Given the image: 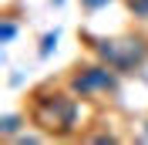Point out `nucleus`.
Wrapping results in <instances>:
<instances>
[{
	"label": "nucleus",
	"mask_w": 148,
	"mask_h": 145,
	"mask_svg": "<svg viewBox=\"0 0 148 145\" xmlns=\"http://www.w3.org/2000/svg\"><path fill=\"white\" fill-rule=\"evenodd\" d=\"M88 14H94V10H101V7H108V3H114V0H77Z\"/></svg>",
	"instance_id": "8"
},
{
	"label": "nucleus",
	"mask_w": 148,
	"mask_h": 145,
	"mask_svg": "<svg viewBox=\"0 0 148 145\" xmlns=\"http://www.w3.org/2000/svg\"><path fill=\"white\" fill-rule=\"evenodd\" d=\"M27 118L47 138H71L81 128V98L67 84H40L27 98Z\"/></svg>",
	"instance_id": "1"
},
{
	"label": "nucleus",
	"mask_w": 148,
	"mask_h": 145,
	"mask_svg": "<svg viewBox=\"0 0 148 145\" xmlns=\"http://www.w3.org/2000/svg\"><path fill=\"white\" fill-rule=\"evenodd\" d=\"M125 7H128V14H131L135 20L148 24V0H125Z\"/></svg>",
	"instance_id": "5"
},
{
	"label": "nucleus",
	"mask_w": 148,
	"mask_h": 145,
	"mask_svg": "<svg viewBox=\"0 0 148 145\" xmlns=\"http://www.w3.org/2000/svg\"><path fill=\"white\" fill-rule=\"evenodd\" d=\"M91 44V54L98 61L111 64L118 74H138L148 64V37L131 34V37H84Z\"/></svg>",
	"instance_id": "2"
},
{
	"label": "nucleus",
	"mask_w": 148,
	"mask_h": 145,
	"mask_svg": "<svg viewBox=\"0 0 148 145\" xmlns=\"http://www.w3.org/2000/svg\"><path fill=\"white\" fill-rule=\"evenodd\" d=\"M14 37H17V20L3 17V20H0V44H10Z\"/></svg>",
	"instance_id": "7"
},
{
	"label": "nucleus",
	"mask_w": 148,
	"mask_h": 145,
	"mask_svg": "<svg viewBox=\"0 0 148 145\" xmlns=\"http://www.w3.org/2000/svg\"><path fill=\"white\" fill-rule=\"evenodd\" d=\"M30 118L27 111H7V115H0V135L7 138V142H14V138L20 135V128L27 125Z\"/></svg>",
	"instance_id": "4"
},
{
	"label": "nucleus",
	"mask_w": 148,
	"mask_h": 145,
	"mask_svg": "<svg viewBox=\"0 0 148 145\" xmlns=\"http://www.w3.org/2000/svg\"><path fill=\"white\" fill-rule=\"evenodd\" d=\"M138 142H148V122H141V132H138Z\"/></svg>",
	"instance_id": "11"
},
{
	"label": "nucleus",
	"mask_w": 148,
	"mask_h": 145,
	"mask_svg": "<svg viewBox=\"0 0 148 145\" xmlns=\"http://www.w3.org/2000/svg\"><path fill=\"white\" fill-rule=\"evenodd\" d=\"M40 138H47L44 132H40V135H17V138H14V145H37Z\"/></svg>",
	"instance_id": "9"
},
{
	"label": "nucleus",
	"mask_w": 148,
	"mask_h": 145,
	"mask_svg": "<svg viewBox=\"0 0 148 145\" xmlns=\"http://www.w3.org/2000/svg\"><path fill=\"white\" fill-rule=\"evenodd\" d=\"M88 142H118V135L114 132H98V135H84Z\"/></svg>",
	"instance_id": "10"
},
{
	"label": "nucleus",
	"mask_w": 148,
	"mask_h": 145,
	"mask_svg": "<svg viewBox=\"0 0 148 145\" xmlns=\"http://www.w3.org/2000/svg\"><path fill=\"white\" fill-rule=\"evenodd\" d=\"M57 37H61L57 30H47V34L40 37V47H37V57H51V51L57 47Z\"/></svg>",
	"instance_id": "6"
},
{
	"label": "nucleus",
	"mask_w": 148,
	"mask_h": 145,
	"mask_svg": "<svg viewBox=\"0 0 148 145\" xmlns=\"http://www.w3.org/2000/svg\"><path fill=\"white\" fill-rule=\"evenodd\" d=\"M118 84H121V74L104 61H84V64H74L67 71V88L77 95L81 101H101L108 95H118Z\"/></svg>",
	"instance_id": "3"
}]
</instances>
